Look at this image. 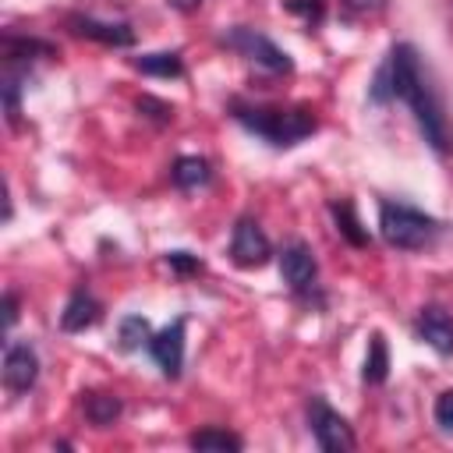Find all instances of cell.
<instances>
[{
    "mask_svg": "<svg viewBox=\"0 0 453 453\" xmlns=\"http://www.w3.org/2000/svg\"><path fill=\"white\" fill-rule=\"evenodd\" d=\"M368 99L372 103H393V99H403L425 134V142L446 156L453 152V127H449V117L442 110V99L435 92V85L428 81V74L421 71V60H418V50L411 42H396L389 50V57L382 60V67L375 71L372 78V88H368Z\"/></svg>",
    "mask_w": 453,
    "mask_h": 453,
    "instance_id": "6da1fadb",
    "label": "cell"
},
{
    "mask_svg": "<svg viewBox=\"0 0 453 453\" xmlns=\"http://www.w3.org/2000/svg\"><path fill=\"white\" fill-rule=\"evenodd\" d=\"M230 113L237 124H244L251 134L265 138L276 149H290L304 142L315 131V117L301 106L283 110V106H248V103H230Z\"/></svg>",
    "mask_w": 453,
    "mask_h": 453,
    "instance_id": "7a4b0ae2",
    "label": "cell"
},
{
    "mask_svg": "<svg viewBox=\"0 0 453 453\" xmlns=\"http://www.w3.org/2000/svg\"><path fill=\"white\" fill-rule=\"evenodd\" d=\"M379 234L389 248L400 251H418L439 234V219L407 205V202H382L379 209Z\"/></svg>",
    "mask_w": 453,
    "mask_h": 453,
    "instance_id": "3957f363",
    "label": "cell"
},
{
    "mask_svg": "<svg viewBox=\"0 0 453 453\" xmlns=\"http://www.w3.org/2000/svg\"><path fill=\"white\" fill-rule=\"evenodd\" d=\"M223 42H226L230 50H237L241 57L255 60L258 67L273 71V74H287V71H294V60H290L269 35H262V32H255V28L237 25V28H230V32L223 35Z\"/></svg>",
    "mask_w": 453,
    "mask_h": 453,
    "instance_id": "277c9868",
    "label": "cell"
},
{
    "mask_svg": "<svg viewBox=\"0 0 453 453\" xmlns=\"http://www.w3.org/2000/svg\"><path fill=\"white\" fill-rule=\"evenodd\" d=\"M308 425H311V435L315 442L326 449V453H350L354 449V432L347 425V418L340 411H333L322 396H311L308 400Z\"/></svg>",
    "mask_w": 453,
    "mask_h": 453,
    "instance_id": "5b68a950",
    "label": "cell"
},
{
    "mask_svg": "<svg viewBox=\"0 0 453 453\" xmlns=\"http://www.w3.org/2000/svg\"><path fill=\"white\" fill-rule=\"evenodd\" d=\"M269 255H273V244H269L265 230L258 226V219L241 216L234 223V237H230V258H234V265L258 269V265L269 262Z\"/></svg>",
    "mask_w": 453,
    "mask_h": 453,
    "instance_id": "8992f818",
    "label": "cell"
},
{
    "mask_svg": "<svg viewBox=\"0 0 453 453\" xmlns=\"http://www.w3.org/2000/svg\"><path fill=\"white\" fill-rule=\"evenodd\" d=\"M280 276L283 283L294 290V294H308L315 287V276H319V262L311 255V248L304 241H290L283 251H280Z\"/></svg>",
    "mask_w": 453,
    "mask_h": 453,
    "instance_id": "52a82bcc",
    "label": "cell"
},
{
    "mask_svg": "<svg viewBox=\"0 0 453 453\" xmlns=\"http://www.w3.org/2000/svg\"><path fill=\"white\" fill-rule=\"evenodd\" d=\"M149 354L156 357V365L163 368L166 379H177L184 368V319H173L170 326H163L149 340Z\"/></svg>",
    "mask_w": 453,
    "mask_h": 453,
    "instance_id": "ba28073f",
    "label": "cell"
},
{
    "mask_svg": "<svg viewBox=\"0 0 453 453\" xmlns=\"http://www.w3.org/2000/svg\"><path fill=\"white\" fill-rule=\"evenodd\" d=\"M39 379V357L28 343H7L4 350V382L11 393H28Z\"/></svg>",
    "mask_w": 453,
    "mask_h": 453,
    "instance_id": "9c48e42d",
    "label": "cell"
},
{
    "mask_svg": "<svg viewBox=\"0 0 453 453\" xmlns=\"http://www.w3.org/2000/svg\"><path fill=\"white\" fill-rule=\"evenodd\" d=\"M414 329H418V336H421L435 354H453V319H449L439 304L421 308L418 319H414Z\"/></svg>",
    "mask_w": 453,
    "mask_h": 453,
    "instance_id": "30bf717a",
    "label": "cell"
},
{
    "mask_svg": "<svg viewBox=\"0 0 453 453\" xmlns=\"http://www.w3.org/2000/svg\"><path fill=\"white\" fill-rule=\"evenodd\" d=\"M71 28L85 39H96L103 46H134V32L124 21H96V18H71Z\"/></svg>",
    "mask_w": 453,
    "mask_h": 453,
    "instance_id": "8fae6325",
    "label": "cell"
},
{
    "mask_svg": "<svg viewBox=\"0 0 453 453\" xmlns=\"http://www.w3.org/2000/svg\"><path fill=\"white\" fill-rule=\"evenodd\" d=\"M99 315H103L99 301H96L88 290H74V294H71V301H67V304H64V311H60V326H64L67 333H81V329L96 326V322H99Z\"/></svg>",
    "mask_w": 453,
    "mask_h": 453,
    "instance_id": "7c38bea8",
    "label": "cell"
},
{
    "mask_svg": "<svg viewBox=\"0 0 453 453\" xmlns=\"http://www.w3.org/2000/svg\"><path fill=\"white\" fill-rule=\"evenodd\" d=\"M188 446L202 449V453H237L244 446V439L226 432V428H198V432H191Z\"/></svg>",
    "mask_w": 453,
    "mask_h": 453,
    "instance_id": "4fadbf2b",
    "label": "cell"
},
{
    "mask_svg": "<svg viewBox=\"0 0 453 453\" xmlns=\"http://www.w3.org/2000/svg\"><path fill=\"white\" fill-rule=\"evenodd\" d=\"M386 375H389V350H386L382 333H372V340H368V354H365V368H361V379L372 382V386H379V382H386Z\"/></svg>",
    "mask_w": 453,
    "mask_h": 453,
    "instance_id": "5bb4252c",
    "label": "cell"
},
{
    "mask_svg": "<svg viewBox=\"0 0 453 453\" xmlns=\"http://www.w3.org/2000/svg\"><path fill=\"white\" fill-rule=\"evenodd\" d=\"M170 177H173L177 188H202V184H209L212 170H209V163H205L202 156H180V159L173 163Z\"/></svg>",
    "mask_w": 453,
    "mask_h": 453,
    "instance_id": "9a60e30c",
    "label": "cell"
},
{
    "mask_svg": "<svg viewBox=\"0 0 453 453\" xmlns=\"http://www.w3.org/2000/svg\"><path fill=\"white\" fill-rule=\"evenodd\" d=\"M81 407H85V418L96 425V428H106L113 425V418L120 414V400L113 393H81Z\"/></svg>",
    "mask_w": 453,
    "mask_h": 453,
    "instance_id": "2e32d148",
    "label": "cell"
},
{
    "mask_svg": "<svg viewBox=\"0 0 453 453\" xmlns=\"http://www.w3.org/2000/svg\"><path fill=\"white\" fill-rule=\"evenodd\" d=\"M134 67L142 74H156V78H180L184 74L180 53H149V57H138Z\"/></svg>",
    "mask_w": 453,
    "mask_h": 453,
    "instance_id": "e0dca14e",
    "label": "cell"
},
{
    "mask_svg": "<svg viewBox=\"0 0 453 453\" xmlns=\"http://www.w3.org/2000/svg\"><path fill=\"white\" fill-rule=\"evenodd\" d=\"M35 53H42V57H53V46H50V42H42V39L4 35V57H7L11 64H18V60H32Z\"/></svg>",
    "mask_w": 453,
    "mask_h": 453,
    "instance_id": "ac0fdd59",
    "label": "cell"
},
{
    "mask_svg": "<svg viewBox=\"0 0 453 453\" xmlns=\"http://www.w3.org/2000/svg\"><path fill=\"white\" fill-rule=\"evenodd\" d=\"M117 340H120V347H124V350H138L142 343H149V340H152L149 319H142V315H124V319H120V326H117Z\"/></svg>",
    "mask_w": 453,
    "mask_h": 453,
    "instance_id": "d6986e66",
    "label": "cell"
},
{
    "mask_svg": "<svg viewBox=\"0 0 453 453\" xmlns=\"http://www.w3.org/2000/svg\"><path fill=\"white\" fill-rule=\"evenodd\" d=\"M333 216H336V230H340L350 244H368V234L361 230V223H357L350 202H333Z\"/></svg>",
    "mask_w": 453,
    "mask_h": 453,
    "instance_id": "ffe728a7",
    "label": "cell"
},
{
    "mask_svg": "<svg viewBox=\"0 0 453 453\" xmlns=\"http://www.w3.org/2000/svg\"><path fill=\"white\" fill-rule=\"evenodd\" d=\"M386 0H340V18L357 25V21H368L375 14H382Z\"/></svg>",
    "mask_w": 453,
    "mask_h": 453,
    "instance_id": "44dd1931",
    "label": "cell"
},
{
    "mask_svg": "<svg viewBox=\"0 0 453 453\" xmlns=\"http://www.w3.org/2000/svg\"><path fill=\"white\" fill-rule=\"evenodd\" d=\"M283 7H287V11H294V14H301L308 25H319V21H322V14H326V4H322V0H287Z\"/></svg>",
    "mask_w": 453,
    "mask_h": 453,
    "instance_id": "7402d4cb",
    "label": "cell"
},
{
    "mask_svg": "<svg viewBox=\"0 0 453 453\" xmlns=\"http://www.w3.org/2000/svg\"><path fill=\"white\" fill-rule=\"evenodd\" d=\"M432 414H435V425H439V428L453 432V389H446V393H439V396H435Z\"/></svg>",
    "mask_w": 453,
    "mask_h": 453,
    "instance_id": "603a6c76",
    "label": "cell"
},
{
    "mask_svg": "<svg viewBox=\"0 0 453 453\" xmlns=\"http://www.w3.org/2000/svg\"><path fill=\"white\" fill-rule=\"evenodd\" d=\"M166 265L177 273H202V262L191 251H166Z\"/></svg>",
    "mask_w": 453,
    "mask_h": 453,
    "instance_id": "cb8c5ba5",
    "label": "cell"
},
{
    "mask_svg": "<svg viewBox=\"0 0 453 453\" xmlns=\"http://www.w3.org/2000/svg\"><path fill=\"white\" fill-rule=\"evenodd\" d=\"M4 322H7V329L18 322V297H14L11 290L4 294Z\"/></svg>",
    "mask_w": 453,
    "mask_h": 453,
    "instance_id": "d4e9b609",
    "label": "cell"
},
{
    "mask_svg": "<svg viewBox=\"0 0 453 453\" xmlns=\"http://www.w3.org/2000/svg\"><path fill=\"white\" fill-rule=\"evenodd\" d=\"M166 4H170L173 11H195V7L202 4V0H166Z\"/></svg>",
    "mask_w": 453,
    "mask_h": 453,
    "instance_id": "484cf974",
    "label": "cell"
}]
</instances>
